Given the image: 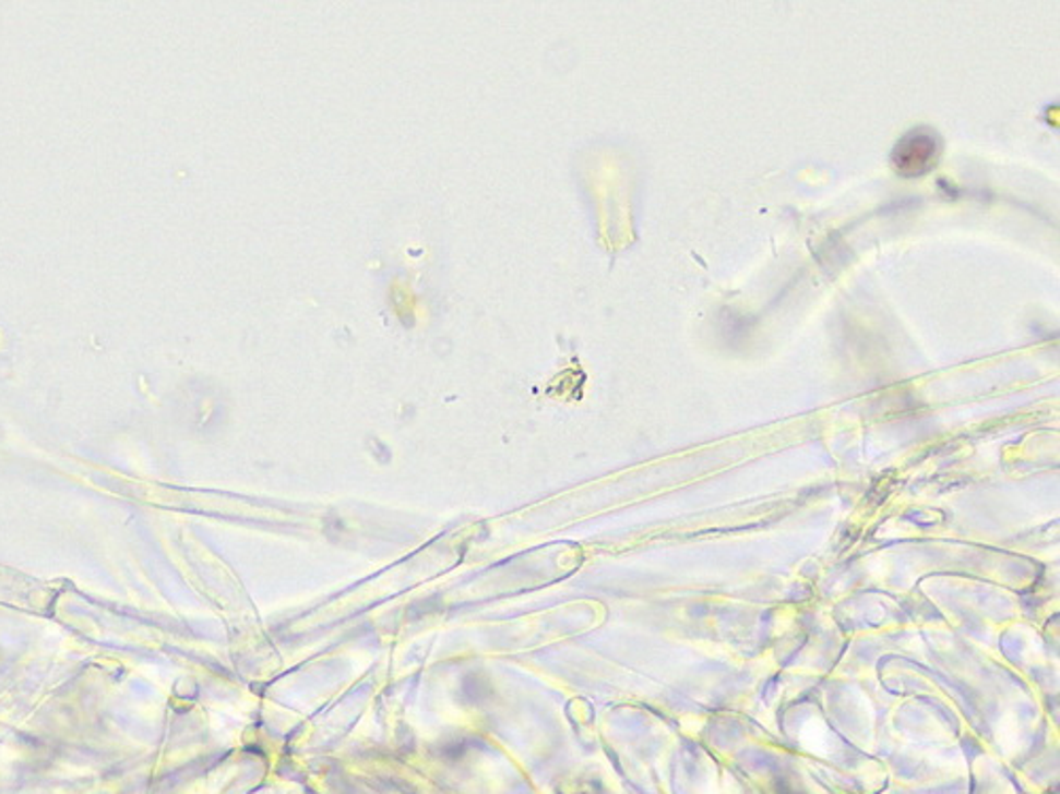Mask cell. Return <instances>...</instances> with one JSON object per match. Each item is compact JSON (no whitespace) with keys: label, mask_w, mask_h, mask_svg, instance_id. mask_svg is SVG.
Returning a JSON list of instances; mask_svg holds the SVG:
<instances>
[{"label":"cell","mask_w":1060,"mask_h":794,"mask_svg":"<svg viewBox=\"0 0 1060 794\" xmlns=\"http://www.w3.org/2000/svg\"><path fill=\"white\" fill-rule=\"evenodd\" d=\"M942 143L936 132L931 130H915L908 132L891 155V164L895 172L904 179H915L927 175L940 159Z\"/></svg>","instance_id":"6da1fadb"}]
</instances>
